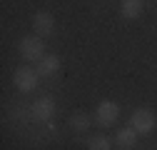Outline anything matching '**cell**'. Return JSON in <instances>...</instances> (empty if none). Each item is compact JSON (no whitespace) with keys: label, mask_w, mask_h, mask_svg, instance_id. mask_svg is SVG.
Returning a JSON list of instances; mask_svg holds the SVG:
<instances>
[{"label":"cell","mask_w":157,"mask_h":150,"mask_svg":"<svg viewBox=\"0 0 157 150\" xmlns=\"http://www.w3.org/2000/svg\"><path fill=\"white\" fill-rule=\"evenodd\" d=\"M117 118H120V105H117L115 100H100L95 108V120L100 123L102 128H110L117 123Z\"/></svg>","instance_id":"obj_4"},{"label":"cell","mask_w":157,"mask_h":150,"mask_svg":"<svg viewBox=\"0 0 157 150\" xmlns=\"http://www.w3.org/2000/svg\"><path fill=\"white\" fill-rule=\"evenodd\" d=\"M90 125H92V115H87V112H75V115L70 118V128L75 130V133H87L90 130Z\"/></svg>","instance_id":"obj_10"},{"label":"cell","mask_w":157,"mask_h":150,"mask_svg":"<svg viewBox=\"0 0 157 150\" xmlns=\"http://www.w3.org/2000/svg\"><path fill=\"white\" fill-rule=\"evenodd\" d=\"M37 80H40V75H37V70L30 68V65H20L13 73V85L20 93H33L37 88Z\"/></svg>","instance_id":"obj_3"},{"label":"cell","mask_w":157,"mask_h":150,"mask_svg":"<svg viewBox=\"0 0 157 150\" xmlns=\"http://www.w3.org/2000/svg\"><path fill=\"white\" fill-rule=\"evenodd\" d=\"M130 128H135L140 135H147V133H152L157 128V115L150 108H137L130 115Z\"/></svg>","instance_id":"obj_2"},{"label":"cell","mask_w":157,"mask_h":150,"mask_svg":"<svg viewBox=\"0 0 157 150\" xmlns=\"http://www.w3.org/2000/svg\"><path fill=\"white\" fill-rule=\"evenodd\" d=\"M30 112H33V118H35L37 123H50V118L55 115V103H52V98H48V95L37 98V100L33 103Z\"/></svg>","instance_id":"obj_6"},{"label":"cell","mask_w":157,"mask_h":150,"mask_svg":"<svg viewBox=\"0 0 157 150\" xmlns=\"http://www.w3.org/2000/svg\"><path fill=\"white\" fill-rule=\"evenodd\" d=\"M35 70H37V75H43V78H50V75H55L60 70V58H57V55H45V58H40L35 63Z\"/></svg>","instance_id":"obj_8"},{"label":"cell","mask_w":157,"mask_h":150,"mask_svg":"<svg viewBox=\"0 0 157 150\" xmlns=\"http://www.w3.org/2000/svg\"><path fill=\"white\" fill-rule=\"evenodd\" d=\"M137 130L135 128H122V130H117L115 133V148H120V150H132L137 145Z\"/></svg>","instance_id":"obj_7"},{"label":"cell","mask_w":157,"mask_h":150,"mask_svg":"<svg viewBox=\"0 0 157 150\" xmlns=\"http://www.w3.org/2000/svg\"><path fill=\"white\" fill-rule=\"evenodd\" d=\"M87 150H112V140L107 135H95L87 140Z\"/></svg>","instance_id":"obj_11"},{"label":"cell","mask_w":157,"mask_h":150,"mask_svg":"<svg viewBox=\"0 0 157 150\" xmlns=\"http://www.w3.org/2000/svg\"><path fill=\"white\" fill-rule=\"evenodd\" d=\"M33 33L40 35V38H48L55 33V18L48 13V10H37L33 15Z\"/></svg>","instance_id":"obj_5"},{"label":"cell","mask_w":157,"mask_h":150,"mask_svg":"<svg viewBox=\"0 0 157 150\" xmlns=\"http://www.w3.org/2000/svg\"><path fill=\"white\" fill-rule=\"evenodd\" d=\"M17 53H20V58L30 60V63H37L40 58H45V43L40 35H25L20 43H17Z\"/></svg>","instance_id":"obj_1"},{"label":"cell","mask_w":157,"mask_h":150,"mask_svg":"<svg viewBox=\"0 0 157 150\" xmlns=\"http://www.w3.org/2000/svg\"><path fill=\"white\" fill-rule=\"evenodd\" d=\"M120 15L125 20H137L142 15V0H122L120 3Z\"/></svg>","instance_id":"obj_9"}]
</instances>
